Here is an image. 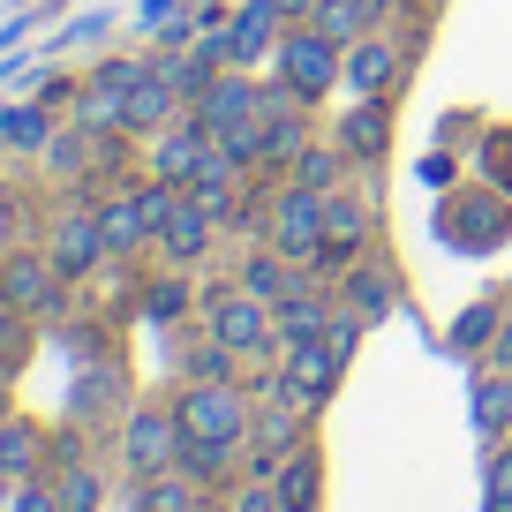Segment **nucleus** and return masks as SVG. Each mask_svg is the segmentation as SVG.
<instances>
[{
  "mask_svg": "<svg viewBox=\"0 0 512 512\" xmlns=\"http://www.w3.org/2000/svg\"><path fill=\"white\" fill-rule=\"evenodd\" d=\"M181 415V437H211V445H249V400H241L234 384H204L196 377L189 392L174 400Z\"/></svg>",
  "mask_w": 512,
  "mask_h": 512,
  "instance_id": "obj_1",
  "label": "nucleus"
},
{
  "mask_svg": "<svg viewBox=\"0 0 512 512\" xmlns=\"http://www.w3.org/2000/svg\"><path fill=\"white\" fill-rule=\"evenodd\" d=\"M339 61H347V46H332L317 23H302V31L279 38V83H287L294 98H324L339 83Z\"/></svg>",
  "mask_w": 512,
  "mask_h": 512,
  "instance_id": "obj_2",
  "label": "nucleus"
},
{
  "mask_svg": "<svg viewBox=\"0 0 512 512\" xmlns=\"http://www.w3.org/2000/svg\"><path fill=\"white\" fill-rule=\"evenodd\" d=\"M121 460L136 467V482L181 467V415H174V407H136L128 430H121Z\"/></svg>",
  "mask_w": 512,
  "mask_h": 512,
  "instance_id": "obj_3",
  "label": "nucleus"
},
{
  "mask_svg": "<svg viewBox=\"0 0 512 512\" xmlns=\"http://www.w3.org/2000/svg\"><path fill=\"white\" fill-rule=\"evenodd\" d=\"M272 249H287L294 264H317L324 256V189L294 181L287 196H272Z\"/></svg>",
  "mask_w": 512,
  "mask_h": 512,
  "instance_id": "obj_4",
  "label": "nucleus"
},
{
  "mask_svg": "<svg viewBox=\"0 0 512 512\" xmlns=\"http://www.w3.org/2000/svg\"><path fill=\"white\" fill-rule=\"evenodd\" d=\"M204 317H211V339H219V347H234V354H264L272 347V302H256L249 287L241 294H211L204 302Z\"/></svg>",
  "mask_w": 512,
  "mask_h": 512,
  "instance_id": "obj_5",
  "label": "nucleus"
},
{
  "mask_svg": "<svg viewBox=\"0 0 512 512\" xmlns=\"http://www.w3.org/2000/svg\"><path fill=\"white\" fill-rule=\"evenodd\" d=\"M302 415H309V407L272 384L264 415H249V452H256V467H279V460H294V452H302Z\"/></svg>",
  "mask_w": 512,
  "mask_h": 512,
  "instance_id": "obj_6",
  "label": "nucleus"
},
{
  "mask_svg": "<svg viewBox=\"0 0 512 512\" xmlns=\"http://www.w3.org/2000/svg\"><path fill=\"white\" fill-rule=\"evenodd\" d=\"M0 302L23 309V317H46L61 302V272H53V256H8L0 264Z\"/></svg>",
  "mask_w": 512,
  "mask_h": 512,
  "instance_id": "obj_7",
  "label": "nucleus"
},
{
  "mask_svg": "<svg viewBox=\"0 0 512 512\" xmlns=\"http://www.w3.org/2000/svg\"><path fill=\"white\" fill-rule=\"evenodd\" d=\"M53 272L61 279H83V272H98V264H106V234H98V211H68L61 226H53Z\"/></svg>",
  "mask_w": 512,
  "mask_h": 512,
  "instance_id": "obj_8",
  "label": "nucleus"
},
{
  "mask_svg": "<svg viewBox=\"0 0 512 512\" xmlns=\"http://www.w3.org/2000/svg\"><path fill=\"white\" fill-rule=\"evenodd\" d=\"M339 362H347V354H339L332 339H302V347L287 354V377H279V392H294V400H302V407H317L324 392H332Z\"/></svg>",
  "mask_w": 512,
  "mask_h": 512,
  "instance_id": "obj_9",
  "label": "nucleus"
},
{
  "mask_svg": "<svg viewBox=\"0 0 512 512\" xmlns=\"http://www.w3.org/2000/svg\"><path fill=\"white\" fill-rule=\"evenodd\" d=\"M249 113H256V83H241V76H211L204 98H196V128H204L211 144H219V136H234Z\"/></svg>",
  "mask_w": 512,
  "mask_h": 512,
  "instance_id": "obj_10",
  "label": "nucleus"
},
{
  "mask_svg": "<svg viewBox=\"0 0 512 512\" xmlns=\"http://www.w3.org/2000/svg\"><path fill=\"white\" fill-rule=\"evenodd\" d=\"M144 76V61H106L91 83H83V98H76V121L83 128H121V98H128V83Z\"/></svg>",
  "mask_w": 512,
  "mask_h": 512,
  "instance_id": "obj_11",
  "label": "nucleus"
},
{
  "mask_svg": "<svg viewBox=\"0 0 512 512\" xmlns=\"http://www.w3.org/2000/svg\"><path fill=\"white\" fill-rule=\"evenodd\" d=\"M279 0H249L234 23H226V53H234V68H249V61H264V53H279Z\"/></svg>",
  "mask_w": 512,
  "mask_h": 512,
  "instance_id": "obj_12",
  "label": "nucleus"
},
{
  "mask_svg": "<svg viewBox=\"0 0 512 512\" xmlns=\"http://www.w3.org/2000/svg\"><path fill=\"white\" fill-rule=\"evenodd\" d=\"M392 76H400V53L377 46V38H354L347 61H339V83H347L354 98H384V91H392Z\"/></svg>",
  "mask_w": 512,
  "mask_h": 512,
  "instance_id": "obj_13",
  "label": "nucleus"
},
{
  "mask_svg": "<svg viewBox=\"0 0 512 512\" xmlns=\"http://www.w3.org/2000/svg\"><path fill=\"white\" fill-rule=\"evenodd\" d=\"M159 249L174 256V264H196V256L211 249V211L196 204L189 189L174 196V211H166V226H159Z\"/></svg>",
  "mask_w": 512,
  "mask_h": 512,
  "instance_id": "obj_14",
  "label": "nucleus"
},
{
  "mask_svg": "<svg viewBox=\"0 0 512 512\" xmlns=\"http://www.w3.org/2000/svg\"><path fill=\"white\" fill-rule=\"evenodd\" d=\"M98 234H106L113 256H128V249H144V241H159V226H151V211H144V189H136V196H113V204H98Z\"/></svg>",
  "mask_w": 512,
  "mask_h": 512,
  "instance_id": "obj_15",
  "label": "nucleus"
},
{
  "mask_svg": "<svg viewBox=\"0 0 512 512\" xmlns=\"http://www.w3.org/2000/svg\"><path fill=\"white\" fill-rule=\"evenodd\" d=\"M211 159V136H204V128H166V136H159V151H151V166H159V181H174V189H189V181H196V166H204Z\"/></svg>",
  "mask_w": 512,
  "mask_h": 512,
  "instance_id": "obj_16",
  "label": "nucleus"
},
{
  "mask_svg": "<svg viewBox=\"0 0 512 512\" xmlns=\"http://www.w3.org/2000/svg\"><path fill=\"white\" fill-rule=\"evenodd\" d=\"M241 287L256 294V302H287V294H309V279L294 272V256L287 249H264V256H249V264H241Z\"/></svg>",
  "mask_w": 512,
  "mask_h": 512,
  "instance_id": "obj_17",
  "label": "nucleus"
},
{
  "mask_svg": "<svg viewBox=\"0 0 512 512\" xmlns=\"http://www.w3.org/2000/svg\"><path fill=\"white\" fill-rule=\"evenodd\" d=\"M174 83L159 76V68H144V76L128 83V98H121V128H166V113H174Z\"/></svg>",
  "mask_w": 512,
  "mask_h": 512,
  "instance_id": "obj_18",
  "label": "nucleus"
},
{
  "mask_svg": "<svg viewBox=\"0 0 512 512\" xmlns=\"http://www.w3.org/2000/svg\"><path fill=\"white\" fill-rule=\"evenodd\" d=\"M384 16V0H317V31L332 38V46H354V38H369V23Z\"/></svg>",
  "mask_w": 512,
  "mask_h": 512,
  "instance_id": "obj_19",
  "label": "nucleus"
},
{
  "mask_svg": "<svg viewBox=\"0 0 512 512\" xmlns=\"http://www.w3.org/2000/svg\"><path fill=\"white\" fill-rule=\"evenodd\" d=\"M234 174H241V166L226 159L219 144H211V159L196 166V181H189V196H196V204L211 211V219H226V211H234Z\"/></svg>",
  "mask_w": 512,
  "mask_h": 512,
  "instance_id": "obj_20",
  "label": "nucleus"
},
{
  "mask_svg": "<svg viewBox=\"0 0 512 512\" xmlns=\"http://www.w3.org/2000/svg\"><path fill=\"white\" fill-rule=\"evenodd\" d=\"M362 234H369L362 204H354V196H324V256H354ZM324 256H317V264H324Z\"/></svg>",
  "mask_w": 512,
  "mask_h": 512,
  "instance_id": "obj_21",
  "label": "nucleus"
},
{
  "mask_svg": "<svg viewBox=\"0 0 512 512\" xmlns=\"http://www.w3.org/2000/svg\"><path fill=\"white\" fill-rule=\"evenodd\" d=\"M272 324H279V339H287V347H302V339H324L332 309H324V302H317V287H309V294H287V302L272 309Z\"/></svg>",
  "mask_w": 512,
  "mask_h": 512,
  "instance_id": "obj_22",
  "label": "nucleus"
},
{
  "mask_svg": "<svg viewBox=\"0 0 512 512\" xmlns=\"http://www.w3.org/2000/svg\"><path fill=\"white\" fill-rule=\"evenodd\" d=\"M347 159H377L384 151V136H392V121H384V98H354V113H347Z\"/></svg>",
  "mask_w": 512,
  "mask_h": 512,
  "instance_id": "obj_23",
  "label": "nucleus"
},
{
  "mask_svg": "<svg viewBox=\"0 0 512 512\" xmlns=\"http://www.w3.org/2000/svg\"><path fill=\"white\" fill-rule=\"evenodd\" d=\"M53 497H61V512H98V505H106V482H98V467L68 460L61 482H53Z\"/></svg>",
  "mask_w": 512,
  "mask_h": 512,
  "instance_id": "obj_24",
  "label": "nucleus"
},
{
  "mask_svg": "<svg viewBox=\"0 0 512 512\" xmlns=\"http://www.w3.org/2000/svg\"><path fill=\"white\" fill-rule=\"evenodd\" d=\"M475 430L482 437H505L512 430V369H505V377H490V384H475Z\"/></svg>",
  "mask_w": 512,
  "mask_h": 512,
  "instance_id": "obj_25",
  "label": "nucleus"
},
{
  "mask_svg": "<svg viewBox=\"0 0 512 512\" xmlns=\"http://www.w3.org/2000/svg\"><path fill=\"white\" fill-rule=\"evenodd\" d=\"M31 467H38V430L31 422H0V475L31 482Z\"/></svg>",
  "mask_w": 512,
  "mask_h": 512,
  "instance_id": "obj_26",
  "label": "nucleus"
},
{
  "mask_svg": "<svg viewBox=\"0 0 512 512\" xmlns=\"http://www.w3.org/2000/svg\"><path fill=\"white\" fill-rule=\"evenodd\" d=\"M279 505L287 512H317V460H309V452L279 460Z\"/></svg>",
  "mask_w": 512,
  "mask_h": 512,
  "instance_id": "obj_27",
  "label": "nucleus"
},
{
  "mask_svg": "<svg viewBox=\"0 0 512 512\" xmlns=\"http://www.w3.org/2000/svg\"><path fill=\"white\" fill-rule=\"evenodd\" d=\"M234 467V445H211V437H181V475L189 482H219Z\"/></svg>",
  "mask_w": 512,
  "mask_h": 512,
  "instance_id": "obj_28",
  "label": "nucleus"
},
{
  "mask_svg": "<svg viewBox=\"0 0 512 512\" xmlns=\"http://www.w3.org/2000/svg\"><path fill=\"white\" fill-rule=\"evenodd\" d=\"M0 136H8L16 151H46L53 144V121L38 106H8V113H0Z\"/></svg>",
  "mask_w": 512,
  "mask_h": 512,
  "instance_id": "obj_29",
  "label": "nucleus"
},
{
  "mask_svg": "<svg viewBox=\"0 0 512 512\" xmlns=\"http://www.w3.org/2000/svg\"><path fill=\"white\" fill-rule=\"evenodd\" d=\"M339 151H324V144H302V159H294V181H302V189H324L332 196V181H339Z\"/></svg>",
  "mask_w": 512,
  "mask_h": 512,
  "instance_id": "obj_30",
  "label": "nucleus"
},
{
  "mask_svg": "<svg viewBox=\"0 0 512 512\" xmlns=\"http://www.w3.org/2000/svg\"><path fill=\"white\" fill-rule=\"evenodd\" d=\"M347 309H354L362 324H377L384 309H392V287H384L377 272H354V279H347Z\"/></svg>",
  "mask_w": 512,
  "mask_h": 512,
  "instance_id": "obj_31",
  "label": "nucleus"
},
{
  "mask_svg": "<svg viewBox=\"0 0 512 512\" xmlns=\"http://www.w3.org/2000/svg\"><path fill=\"white\" fill-rule=\"evenodd\" d=\"M497 332H505V324H497V309H490V302H475L460 324H452V339H460V347H497Z\"/></svg>",
  "mask_w": 512,
  "mask_h": 512,
  "instance_id": "obj_32",
  "label": "nucleus"
},
{
  "mask_svg": "<svg viewBox=\"0 0 512 512\" xmlns=\"http://www.w3.org/2000/svg\"><path fill=\"white\" fill-rule=\"evenodd\" d=\"M23 354H31V332H23V309H8L0 317V369H16Z\"/></svg>",
  "mask_w": 512,
  "mask_h": 512,
  "instance_id": "obj_33",
  "label": "nucleus"
},
{
  "mask_svg": "<svg viewBox=\"0 0 512 512\" xmlns=\"http://www.w3.org/2000/svg\"><path fill=\"white\" fill-rule=\"evenodd\" d=\"M482 512H512V452L490 460V490H482Z\"/></svg>",
  "mask_w": 512,
  "mask_h": 512,
  "instance_id": "obj_34",
  "label": "nucleus"
},
{
  "mask_svg": "<svg viewBox=\"0 0 512 512\" xmlns=\"http://www.w3.org/2000/svg\"><path fill=\"white\" fill-rule=\"evenodd\" d=\"M226 362H234V347H219V339H211V347L196 354V377H204V384H226Z\"/></svg>",
  "mask_w": 512,
  "mask_h": 512,
  "instance_id": "obj_35",
  "label": "nucleus"
},
{
  "mask_svg": "<svg viewBox=\"0 0 512 512\" xmlns=\"http://www.w3.org/2000/svg\"><path fill=\"white\" fill-rule=\"evenodd\" d=\"M234 512H287V505H279V482H272V490H264V482H249V490L234 497Z\"/></svg>",
  "mask_w": 512,
  "mask_h": 512,
  "instance_id": "obj_36",
  "label": "nucleus"
},
{
  "mask_svg": "<svg viewBox=\"0 0 512 512\" xmlns=\"http://www.w3.org/2000/svg\"><path fill=\"white\" fill-rule=\"evenodd\" d=\"M144 309L166 324V317H181V309H189V294H181V287H151V302H144Z\"/></svg>",
  "mask_w": 512,
  "mask_h": 512,
  "instance_id": "obj_37",
  "label": "nucleus"
},
{
  "mask_svg": "<svg viewBox=\"0 0 512 512\" xmlns=\"http://www.w3.org/2000/svg\"><path fill=\"white\" fill-rule=\"evenodd\" d=\"M279 16H294V23H309V16H317V0H279Z\"/></svg>",
  "mask_w": 512,
  "mask_h": 512,
  "instance_id": "obj_38",
  "label": "nucleus"
},
{
  "mask_svg": "<svg viewBox=\"0 0 512 512\" xmlns=\"http://www.w3.org/2000/svg\"><path fill=\"white\" fill-rule=\"evenodd\" d=\"M497 362L512 369V324H505V332H497Z\"/></svg>",
  "mask_w": 512,
  "mask_h": 512,
  "instance_id": "obj_39",
  "label": "nucleus"
},
{
  "mask_svg": "<svg viewBox=\"0 0 512 512\" xmlns=\"http://www.w3.org/2000/svg\"><path fill=\"white\" fill-rule=\"evenodd\" d=\"M8 497H16V482H8V475H0V505H8Z\"/></svg>",
  "mask_w": 512,
  "mask_h": 512,
  "instance_id": "obj_40",
  "label": "nucleus"
},
{
  "mask_svg": "<svg viewBox=\"0 0 512 512\" xmlns=\"http://www.w3.org/2000/svg\"><path fill=\"white\" fill-rule=\"evenodd\" d=\"M166 512H196V497H189V505H166Z\"/></svg>",
  "mask_w": 512,
  "mask_h": 512,
  "instance_id": "obj_41",
  "label": "nucleus"
}]
</instances>
